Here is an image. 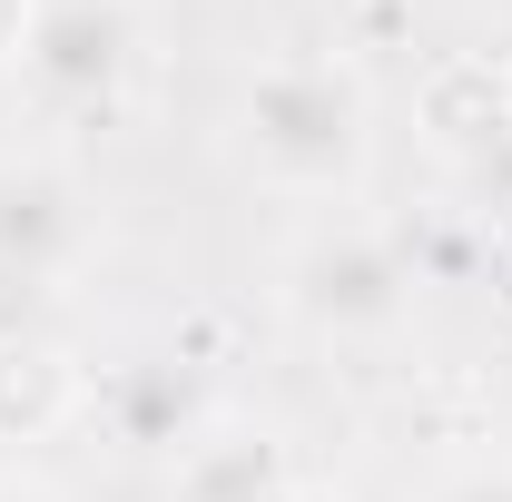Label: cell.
<instances>
[{
	"label": "cell",
	"instance_id": "cell-3",
	"mask_svg": "<svg viewBox=\"0 0 512 502\" xmlns=\"http://www.w3.org/2000/svg\"><path fill=\"white\" fill-rule=\"evenodd\" d=\"M10 69L40 119H119L148 69V10L138 0H30Z\"/></svg>",
	"mask_w": 512,
	"mask_h": 502
},
{
	"label": "cell",
	"instance_id": "cell-8",
	"mask_svg": "<svg viewBox=\"0 0 512 502\" xmlns=\"http://www.w3.org/2000/svg\"><path fill=\"white\" fill-rule=\"evenodd\" d=\"M473 217H512V119L473 148Z\"/></svg>",
	"mask_w": 512,
	"mask_h": 502
},
{
	"label": "cell",
	"instance_id": "cell-7",
	"mask_svg": "<svg viewBox=\"0 0 512 502\" xmlns=\"http://www.w3.org/2000/svg\"><path fill=\"white\" fill-rule=\"evenodd\" d=\"M79 404H89V375L60 355V335H0V434L10 443H40Z\"/></svg>",
	"mask_w": 512,
	"mask_h": 502
},
{
	"label": "cell",
	"instance_id": "cell-5",
	"mask_svg": "<svg viewBox=\"0 0 512 502\" xmlns=\"http://www.w3.org/2000/svg\"><path fill=\"white\" fill-rule=\"evenodd\" d=\"M89 414L128 453H168V463L197 434H217V394H207V375H197L188 355H128V365H109V375L89 384Z\"/></svg>",
	"mask_w": 512,
	"mask_h": 502
},
{
	"label": "cell",
	"instance_id": "cell-12",
	"mask_svg": "<svg viewBox=\"0 0 512 502\" xmlns=\"http://www.w3.org/2000/svg\"><path fill=\"white\" fill-rule=\"evenodd\" d=\"M276 502H335V493H325V483H306V473H296V483H286V493H276Z\"/></svg>",
	"mask_w": 512,
	"mask_h": 502
},
{
	"label": "cell",
	"instance_id": "cell-9",
	"mask_svg": "<svg viewBox=\"0 0 512 502\" xmlns=\"http://www.w3.org/2000/svg\"><path fill=\"white\" fill-rule=\"evenodd\" d=\"M424 502H512V463H453L444 483H424Z\"/></svg>",
	"mask_w": 512,
	"mask_h": 502
},
{
	"label": "cell",
	"instance_id": "cell-10",
	"mask_svg": "<svg viewBox=\"0 0 512 502\" xmlns=\"http://www.w3.org/2000/svg\"><path fill=\"white\" fill-rule=\"evenodd\" d=\"M0 502H69L60 483H30V473H0Z\"/></svg>",
	"mask_w": 512,
	"mask_h": 502
},
{
	"label": "cell",
	"instance_id": "cell-2",
	"mask_svg": "<svg viewBox=\"0 0 512 502\" xmlns=\"http://www.w3.org/2000/svg\"><path fill=\"white\" fill-rule=\"evenodd\" d=\"M276 296L286 315L316 335V345H394L414 325V296H424V266L414 247L375 227V217H306L296 247L276 266Z\"/></svg>",
	"mask_w": 512,
	"mask_h": 502
},
{
	"label": "cell",
	"instance_id": "cell-1",
	"mask_svg": "<svg viewBox=\"0 0 512 502\" xmlns=\"http://www.w3.org/2000/svg\"><path fill=\"white\" fill-rule=\"evenodd\" d=\"M237 158L276 197H345L375 158V99L345 60L286 50L237 89Z\"/></svg>",
	"mask_w": 512,
	"mask_h": 502
},
{
	"label": "cell",
	"instance_id": "cell-13",
	"mask_svg": "<svg viewBox=\"0 0 512 502\" xmlns=\"http://www.w3.org/2000/svg\"><path fill=\"white\" fill-rule=\"evenodd\" d=\"M10 453H20V443H10V434H0V473H10Z\"/></svg>",
	"mask_w": 512,
	"mask_h": 502
},
{
	"label": "cell",
	"instance_id": "cell-6",
	"mask_svg": "<svg viewBox=\"0 0 512 502\" xmlns=\"http://www.w3.org/2000/svg\"><path fill=\"white\" fill-rule=\"evenodd\" d=\"M286 483H296V463H286V443H276V434L217 424V434H197L188 453H178L168 502H276Z\"/></svg>",
	"mask_w": 512,
	"mask_h": 502
},
{
	"label": "cell",
	"instance_id": "cell-11",
	"mask_svg": "<svg viewBox=\"0 0 512 502\" xmlns=\"http://www.w3.org/2000/svg\"><path fill=\"white\" fill-rule=\"evenodd\" d=\"M20 20H30V0H0V60L20 50Z\"/></svg>",
	"mask_w": 512,
	"mask_h": 502
},
{
	"label": "cell",
	"instance_id": "cell-4",
	"mask_svg": "<svg viewBox=\"0 0 512 502\" xmlns=\"http://www.w3.org/2000/svg\"><path fill=\"white\" fill-rule=\"evenodd\" d=\"M99 247V207L89 188L50 168V158H0V276L10 286H40V296H69V276Z\"/></svg>",
	"mask_w": 512,
	"mask_h": 502
}]
</instances>
